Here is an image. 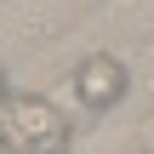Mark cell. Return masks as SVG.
I'll use <instances>...</instances> for the list:
<instances>
[{
	"label": "cell",
	"mask_w": 154,
	"mask_h": 154,
	"mask_svg": "<svg viewBox=\"0 0 154 154\" xmlns=\"http://www.w3.org/2000/svg\"><path fill=\"white\" fill-rule=\"evenodd\" d=\"M6 103H11V91H6V74H0V131H6Z\"/></svg>",
	"instance_id": "cell-3"
},
{
	"label": "cell",
	"mask_w": 154,
	"mask_h": 154,
	"mask_svg": "<svg viewBox=\"0 0 154 154\" xmlns=\"http://www.w3.org/2000/svg\"><path fill=\"white\" fill-rule=\"evenodd\" d=\"M69 143H74V131H69V120H63L46 97L11 91V103H6V131H0V149L6 154H69Z\"/></svg>",
	"instance_id": "cell-1"
},
{
	"label": "cell",
	"mask_w": 154,
	"mask_h": 154,
	"mask_svg": "<svg viewBox=\"0 0 154 154\" xmlns=\"http://www.w3.org/2000/svg\"><path fill=\"white\" fill-rule=\"evenodd\" d=\"M126 63L114 57V51H91L80 69H74V97H80V109H91V114H109L120 97H126Z\"/></svg>",
	"instance_id": "cell-2"
},
{
	"label": "cell",
	"mask_w": 154,
	"mask_h": 154,
	"mask_svg": "<svg viewBox=\"0 0 154 154\" xmlns=\"http://www.w3.org/2000/svg\"><path fill=\"white\" fill-rule=\"evenodd\" d=\"M149 154H154V120H149Z\"/></svg>",
	"instance_id": "cell-4"
}]
</instances>
